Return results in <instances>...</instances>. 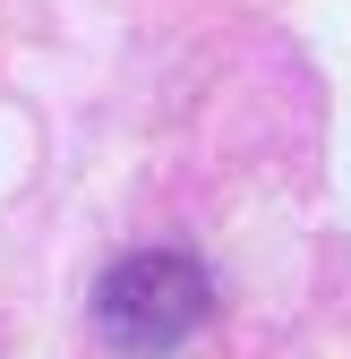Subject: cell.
Segmentation results:
<instances>
[{
  "mask_svg": "<svg viewBox=\"0 0 351 359\" xmlns=\"http://www.w3.org/2000/svg\"><path fill=\"white\" fill-rule=\"evenodd\" d=\"M197 317H206V283H197V265H180V257H138V265H120L112 291H103V325L128 351L180 342Z\"/></svg>",
  "mask_w": 351,
  "mask_h": 359,
  "instance_id": "6da1fadb",
  "label": "cell"
}]
</instances>
